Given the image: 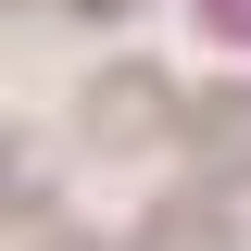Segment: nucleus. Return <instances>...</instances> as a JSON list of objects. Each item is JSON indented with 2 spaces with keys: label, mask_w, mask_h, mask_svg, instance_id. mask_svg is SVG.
I'll use <instances>...</instances> for the list:
<instances>
[{
  "label": "nucleus",
  "mask_w": 251,
  "mask_h": 251,
  "mask_svg": "<svg viewBox=\"0 0 251 251\" xmlns=\"http://www.w3.org/2000/svg\"><path fill=\"white\" fill-rule=\"evenodd\" d=\"M176 88H163L151 63H113V75H100L88 88V138H113V151H138V138H176Z\"/></svg>",
  "instance_id": "nucleus-1"
},
{
  "label": "nucleus",
  "mask_w": 251,
  "mask_h": 251,
  "mask_svg": "<svg viewBox=\"0 0 251 251\" xmlns=\"http://www.w3.org/2000/svg\"><path fill=\"white\" fill-rule=\"evenodd\" d=\"M176 138L201 151V176H239V163H251V88H201Z\"/></svg>",
  "instance_id": "nucleus-2"
},
{
  "label": "nucleus",
  "mask_w": 251,
  "mask_h": 251,
  "mask_svg": "<svg viewBox=\"0 0 251 251\" xmlns=\"http://www.w3.org/2000/svg\"><path fill=\"white\" fill-rule=\"evenodd\" d=\"M138 251H239V226H226L214 201H163V214L138 226Z\"/></svg>",
  "instance_id": "nucleus-3"
},
{
  "label": "nucleus",
  "mask_w": 251,
  "mask_h": 251,
  "mask_svg": "<svg viewBox=\"0 0 251 251\" xmlns=\"http://www.w3.org/2000/svg\"><path fill=\"white\" fill-rule=\"evenodd\" d=\"M38 251H88V239H50V226H38Z\"/></svg>",
  "instance_id": "nucleus-4"
},
{
  "label": "nucleus",
  "mask_w": 251,
  "mask_h": 251,
  "mask_svg": "<svg viewBox=\"0 0 251 251\" xmlns=\"http://www.w3.org/2000/svg\"><path fill=\"white\" fill-rule=\"evenodd\" d=\"M75 13H126V0H75Z\"/></svg>",
  "instance_id": "nucleus-5"
},
{
  "label": "nucleus",
  "mask_w": 251,
  "mask_h": 251,
  "mask_svg": "<svg viewBox=\"0 0 251 251\" xmlns=\"http://www.w3.org/2000/svg\"><path fill=\"white\" fill-rule=\"evenodd\" d=\"M226 13H251V0H226Z\"/></svg>",
  "instance_id": "nucleus-6"
}]
</instances>
